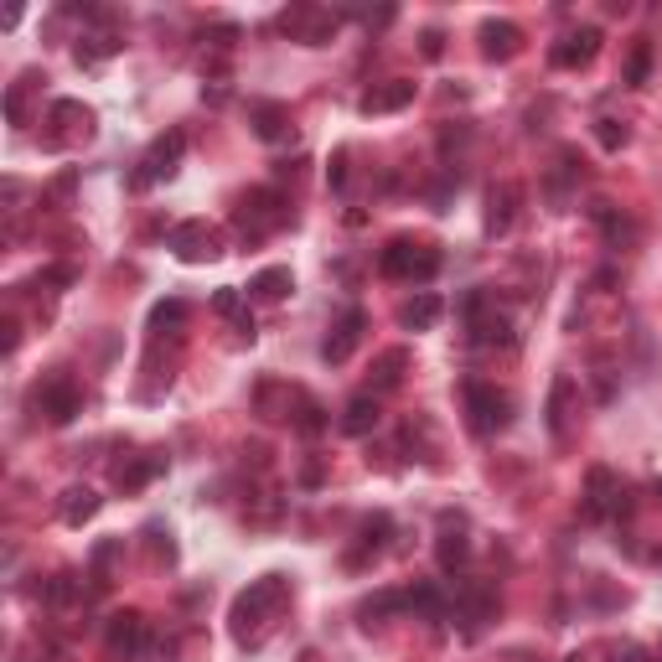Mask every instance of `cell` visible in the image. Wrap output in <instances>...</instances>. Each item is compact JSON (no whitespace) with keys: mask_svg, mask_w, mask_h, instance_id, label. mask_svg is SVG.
<instances>
[{"mask_svg":"<svg viewBox=\"0 0 662 662\" xmlns=\"http://www.w3.org/2000/svg\"><path fill=\"white\" fill-rule=\"evenodd\" d=\"M285 32L295 37V42H306V47H326L331 42V32H337V16L331 11H311V6H300V11H285Z\"/></svg>","mask_w":662,"mask_h":662,"instance_id":"8fae6325","label":"cell"},{"mask_svg":"<svg viewBox=\"0 0 662 662\" xmlns=\"http://www.w3.org/2000/svg\"><path fill=\"white\" fill-rule=\"evenodd\" d=\"M440 42H445L440 32H425V57H440Z\"/></svg>","mask_w":662,"mask_h":662,"instance_id":"d6a6232c","label":"cell"},{"mask_svg":"<svg viewBox=\"0 0 662 662\" xmlns=\"http://www.w3.org/2000/svg\"><path fill=\"white\" fill-rule=\"evenodd\" d=\"M404 363H409V352H383V357H378V368H373V373H378L373 383H378V388H399Z\"/></svg>","mask_w":662,"mask_h":662,"instance_id":"484cf974","label":"cell"},{"mask_svg":"<svg viewBox=\"0 0 662 662\" xmlns=\"http://www.w3.org/2000/svg\"><path fill=\"white\" fill-rule=\"evenodd\" d=\"M363 326H368V316L352 306V311H347L337 326H331V337L321 342V357H326V363H347V357H352V347L363 342Z\"/></svg>","mask_w":662,"mask_h":662,"instance_id":"7c38bea8","label":"cell"},{"mask_svg":"<svg viewBox=\"0 0 662 662\" xmlns=\"http://www.w3.org/2000/svg\"><path fill=\"white\" fill-rule=\"evenodd\" d=\"M213 311L228 316L238 331H249V337H254V316H249V306H244V295H238V290H218L213 295Z\"/></svg>","mask_w":662,"mask_h":662,"instance_id":"cb8c5ba5","label":"cell"},{"mask_svg":"<svg viewBox=\"0 0 662 662\" xmlns=\"http://www.w3.org/2000/svg\"><path fill=\"white\" fill-rule=\"evenodd\" d=\"M404 104H414V83L409 78H394V83H383V88H373V94L357 99V109H363V114H394Z\"/></svg>","mask_w":662,"mask_h":662,"instance_id":"2e32d148","label":"cell"},{"mask_svg":"<svg viewBox=\"0 0 662 662\" xmlns=\"http://www.w3.org/2000/svg\"><path fill=\"white\" fill-rule=\"evenodd\" d=\"M249 125H254L259 140H285V130H290V109L275 104V99H264V104L249 109Z\"/></svg>","mask_w":662,"mask_h":662,"instance_id":"e0dca14e","label":"cell"},{"mask_svg":"<svg viewBox=\"0 0 662 662\" xmlns=\"http://www.w3.org/2000/svg\"><path fill=\"white\" fill-rule=\"evenodd\" d=\"M32 399H37V409L52 419V425H73V419H78V409H83V394H78V383H73L68 373H52V378H42Z\"/></svg>","mask_w":662,"mask_h":662,"instance_id":"5b68a950","label":"cell"},{"mask_svg":"<svg viewBox=\"0 0 662 662\" xmlns=\"http://www.w3.org/2000/svg\"><path fill=\"white\" fill-rule=\"evenodd\" d=\"M466 316H471V337L476 342H513V326H507V316H497V311H487V316H476V295H466Z\"/></svg>","mask_w":662,"mask_h":662,"instance_id":"d6986e66","label":"cell"},{"mask_svg":"<svg viewBox=\"0 0 662 662\" xmlns=\"http://www.w3.org/2000/svg\"><path fill=\"white\" fill-rule=\"evenodd\" d=\"M47 125H63L57 135H47V145H52V150L78 145V140L94 135V109H83L78 99H57V104H52V114H47Z\"/></svg>","mask_w":662,"mask_h":662,"instance_id":"52a82bcc","label":"cell"},{"mask_svg":"<svg viewBox=\"0 0 662 662\" xmlns=\"http://www.w3.org/2000/svg\"><path fill=\"white\" fill-rule=\"evenodd\" d=\"M440 316H445V300H440L435 290H419V295L409 300V306L399 311V321H404L409 331H430Z\"/></svg>","mask_w":662,"mask_h":662,"instance_id":"ac0fdd59","label":"cell"},{"mask_svg":"<svg viewBox=\"0 0 662 662\" xmlns=\"http://www.w3.org/2000/svg\"><path fill=\"white\" fill-rule=\"evenodd\" d=\"M145 642H150V631H145V616L140 611H119V616H109V626H104V647H109V657H140L145 652Z\"/></svg>","mask_w":662,"mask_h":662,"instance_id":"ba28073f","label":"cell"},{"mask_svg":"<svg viewBox=\"0 0 662 662\" xmlns=\"http://www.w3.org/2000/svg\"><path fill=\"white\" fill-rule=\"evenodd\" d=\"M481 52H487L492 63H507V57L523 52V32L513 21H481Z\"/></svg>","mask_w":662,"mask_h":662,"instance_id":"5bb4252c","label":"cell"},{"mask_svg":"<svg viewBox=\"0 0 662 662\" xmlns=\"http://www.w3.org/2000/svg\"><path fill=\"white\" fill-rule=\"evenodd\" d=\"M569 388H575V383L559 373L554 378V394H549V425H554V435H564V399H569Z\"/></svg>","mask_w":662,"mask_h":662,"instance_id":"f1b7e54d","label":"cell"},{"mask_svg":"<svg viewBox=\"0 0 662 662\" xmlns=\"http://www.w3.org/2000/svg\"><path fill=\"white\" fill-rule=\"evenodd\" d=\"M249 290L259 295V300H285L290 290H295V275L285 264H275V269H259V275L249 280Z\"/></svg>","mask_w":662,"mask_h":662,"instance_id":"7402d4cb","label":"cell"},{"mask_svg":"<svg viewBox=\"0 0 662 662\" xmlns=\"http://www.w3.org/2000/svg\"><path fill=\"white\" fill-rule=\"evenodd\" d=\"M435 554H440V569H461L466 564V554H471V544H466V518H456V513L440 518V544H435Z\"/></svg>","mask_w":662,"mask_h":662,"instance_id":"9a60e30c","label":"cell"},{"mask_svg":"<svg viewBox=\"0 0 662 662\" xmlns=\"http://www.w3.org/2000/svg\"><path fill=\"white\" fill-rule=\"evenodd\" d=\"M585 518H606V513H626V492H621V481H616V471H606V466H590V476H585Z\"/></svg>","mask_w":662,"mask_h":662,"instance_id":"9c48e42d","label":"cell"},{"mask_svg":"<svg viewBox=\"0 0 662 662\" xmlns=\"http://www.w3.org/2000/svg\"><path fill=\"white\" fill-rule=\"evenodd\" d=\"M285 595H290L285 575H264V580H254L244 595L233 600V637H238V647H259L264 642V631L275 626L269 616L285 611Z\"/></svg>","mask_w":662,"mask_h":662,"instance_id":"6da1fadb","label":"cell"},{"mask_svg":"<svg viewBox=\"0 0 662 662\" xmlns=\"http://www.w3.org/2000/svg\"><path fill=\"white\" fill-rule=\"evenodd\" d=\"M57 513H63V523H68V528H83L88 518L99 513V492H94V487H68V492H63V507H57Z\"/></svg>","mask_w":662,"mask_h":662,"instance_id":"ffe728a7","label":"cell"},{"mask_svg":"<svg viewBox=\"0 0 662 662\" xmlns=\"http://www.w3.org/2000/svg\"><path fill=\"white\" fill-rule=\"evenodd\" d=\"M657 497H662V476H657Z\"/></svg>","mask_w":662,"mask_h":662,"instance_id":"836d02e7","label":"cell"},{"mask_svg":"<svg viewBox=\"0 0 662 662\" xmlns=\"http://www.w3.org/2000/svg\"><path fill=\"white\" fill-rule=\"evenodd\" d=\"M182 156H187V135L182 130H171V135H161L156 145L145 150V161H140V171H135V187H150V182H166V176L182 166Z\"/></svg>","mask_w":662,"mask_h":662,"instance_id":"8992f818","label":"cell"},{"mask_svg":"<svg viewBox=\"0 0 662 662\" xmlns=\"http://www.w3.org/2000/svg\"><path fill=\"white\" fill-rule=\"evenodd\" d=\"M595 52H600V26H580V32H569L549 57H554V68H585Z\"/></svg>","mask_w":662,"mask_h":662,"instance_id":"4fadbf2b","label":"cell"},{"mask_svg":"<svg viewBox=\"0 0 662 662\" xmlns=\"http://www.w3.org/2000/svg\"><path fill=\"white\" fill-rule=\"evenodd\" d=\"M595 140L606 145V150H621L626 145V130L616 125V119H595Z\"/></svg>","mask_w":662,"mask_h":662,"instance_id":"4dcf8cb0","label":"cell"},{"mask_svg":"<svg viewBox=\"0 0 662 662\" xmlns=\"http://www.w3.org/2000/svg\"><path fill=\"white\" fill-rule=\"evenodd\" d=\"M373 425H378V399H373V394H357V399L342 409V430H347V435H368Z\"/></svg>","mask_w":662,"mask_h":662,"instance_id":"603a6c76","label":"cell"},{"mask_svg":"<svg viewBox=\"0 0 662 662\" xmlns=\"http://www.w3.org/2000/svg\"><path fill=\"white\" fill-rule=\"evenodd\" d=\"M187 321V306H182V300H161V306L156 311H150V331H176V326H182Z\"/></svg>","mask_w":662,"mask_h":662,"instance_id":"4316f807","label":"cell"},{"mask_svg":"<svg viewBox=\"0 0 662 662\" xmlns=\"http://www.w3.org/2000/svg\"><path fill=\"white\" fill-rule=\"evenodd\" d=\"M466 414H471L476 435H497L513 425V399L497 394L492 383H466Z\"/></svg>","mask_w":662,"mask_h":662,"instance_id":"277c9868","label":"cell"},{"mask_svg":"<svg viewBox=\"0 0 662 662\" xmlns=\"http://www.w3.org/2000/svg\"><path fill=\"white\" fill-rule=\"evenodd\" d=\"M378 269L388 280H435L440 275V249L419 244V238H394V244L378 254Z\"/></svg>","mask_w":662,"mask_h":662,"instance_id":"7a4b0ae2","label":"cell"},{"mask_svg":"<svg viewBox=\"0 0 662 662\" xmlns=\"http://www.w3.org/2000/svg\"><path fill=\"white\" fill-rule=\"evenodd\" d=\"M513 207H518V187H497V192H492L487 228H492V233H507V228H513Z\"/></svg>","mask_w":662,"mask_h":662,"instance_id":"d4e9b609","label":"cell"},{"mask_svg":"<svg viewBox=\"0 0 662 662\" xmlns=\"http://www.w3.org/2000/svg\"><path fill=\"white\" fill-rule=\"evenodd\" d=\"M166 249L182 259V264H213V259L223 254V233L207 223V218H192V223H176V228H171Z\"/></svg>","mask_w":662,"mask_h":662,"instance_id":"3957f363","label":"cell"},{"mask_svg":"<svg viewBox=\"0 0 662 662\" xmlns=\"http://www.w3.org/2000/svg\"><path fill=\"white\" fill-rule=\"evenodd\" d=\"M647 73H652V47L642 42L637 52H631V63H626V83H631V88H642V83H647Z\"/></svg>","mask_w":662,"mask_h":662,"instance_id":"f546056e","label":"cell"},{"mask_svg":"<svg viewBox=\"0 0 662 662\" xmlns=\"http://www.w3.org/2000/svg\"><path fill=\"white\" fill-rule=\"evenodd\" d=\"M331 187H337V192L347 187V150H342V156H337V161H331Z\"/></svg>","mask_w":662,"mask_h":662,"instance_id":"1f68e13d","label":"cell"},{"mask_svg":"<svg viewBox=\"0 0 662 662\" xmlns=\"http://www.w3.org/2000/svg\"><path fill=\"white\" fill-rule=\"evenodd\" d=\"M394 611H409V590H378L373 600H363V626H383V616H394Z\"/></svg>","mask_w":662,"mask_h":662,"instance_id":"44dd1931","label":"cell"},{"mask_svg":"<svg viewBox=\"0 0 662 662\" xmlns=\"http://www.w3.org/2000/svg\"><path fill=\"white\" fill-rule=\"evenodd\" d=\"M156 471H166V461H140V466H119V487H125V492H135V487H145V481L150 476H156Z\"/></svg>","mask_w":662,"mask_h":662,"instance_id":"83f0119b","label":"cell"},{"mask_svg":"<svg viewBox=\"0 0 662 662\" xmlns=\"http://www.w3.org/2000/svg\"><path fill=\"white\" fill-rule=\"evenodd\" d=\"M249 218H254L249 238H264L269 228H280V223H285V197H280V192H269V187H254V192L244 197V213H238V228H244Z\"/></svg>","mask_w":662,"mask_h":662,"instance_id":"30bf717a","label":"cell"}]
</instances>
